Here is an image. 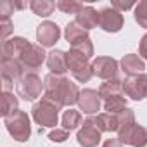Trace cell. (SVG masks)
Masks as SVG:
<instances>
[{
	"label": "cell",
	"mask_w": 147,
	"mask_h": 147,
	"mask_svg": "<svg viewBox=\"0 0 147 147\" xmlns=\"http://www.w3.org/2000/svg\"><path fill=\"white\" fill-rule=\"evenodd\" d=\"M43 83H45L43 95L47 99H50L61 109L62 107H71V106L78 104L82 90L78 88V85L75 82H71L69 78L54 75V73H49V75L43 78Z\"/></svg>",
	"instance_id": "cell-1"
},
{
	"label": "cell",
	"mask_w": 147,
	"mask_h": 147,
	"mask_svg": "<svg viewBox=\"0 0 147 147\" xmlns=\"http://www.w3.org/2000/svg\"><path fill=\"white\" fill-rule=\"evenodd\" d=\"M59 106H55L50 99L42 95V99L35 102L31 107V118L36 125H40V128H54L59 123Z\"/></svg>",
	"instance_id": "cell-2"
},
{
	"label": "cell",
	"mask_w": 147,
	"mask_h": 147,
	"mask_svg": "<svg viewBox=\"0 0 147 147\" xmlns=\"http://www.w3.org/2000/svg\"><path fill=\"white\" fill-rule=\"evenodd\" d=\"M4 125L9 131V135L18 140V142H28V138L31 137V121L28 113L18 109L12 116L4 119Z\"/></svg>",
	"instance_id": "cell-3"
},
{
	"label": "cell",
	"mask_w": 147,
	"mask_h": 147,
	"mask_svg": "<svg viewBox=\"0 0 147 147\" xmlns=\"http://www.w3.org/2000/svg\"><path fill=\"white\" fill-rule=\"evenodd\" d=\"M18 97L24 100H35L42 97V92H45V83L36 73H24L16 83Z\"/></svg>",
	"instance_id": "cell-4"
},
{
	"label": "cell",
	"mask_w": 147,
	"mask_h": 147,
	"mask_svg": "<svg viewBox=\"0 0 147 147\" xmlns=\"http://www.w3.org/2000/svg\"><path fill=\"white\" fill-rule=\"evenodd\" d=\"M90 59H87L85 55L75 52V50H69L67 52V69L71 71L73 78L80 83H87L90 82V78L94 76L92 73V62H88Z\"/></svg>",
	"instance_id": "cell-5"
},
{
	"label": "cell",
	"mask_w": 147,
	"mask_h": 147,
	"mask_svg": "<svg viewBox=\"0 0 147 147\" xmlns=\"http://www.w3.org/2000/svg\"><path fill=\"white\" fill-rule=\"evenodd\" d=\"M102 140V131L97 126V118L88 116L83 119L82 128L76 131V142L82 147H97Z\"/></svg>",
	"instance_id": "cell-6"
},
{
	"label": "cell",
	"mask_w": 147,
	"mask_h": 147,
	"mask_svg": "<svg viewBox=\"0 0 147 147\" xmlns=\"http://www.w3.org/2000/svg\"><path fill=\"white\" fill-rule=\"evenodd\" d=\"M116 133H118L119 142L125 145H131V147H145L147 145V128L142 125L131 123V125L119 128Z\"/></svg>",
	"instance_id": "cell-7"
},
{
	"label": "cell",
	"mask_w": 147,
	"mask_h": 147,
	"mask_svg": "<svg viewBox=\"0 0 147 147\" xmlns=\"http://www.w3.org/2000/svg\"><path fill=\"white\" fill-rule=\"evenodd\" d=\"M2 82H4V92H11V87L14 85V82L18 83V80L24 75V67L21 64V61L18 59H7L2 57Z\"/></svg>",
	"instance_id": "cell-8"
},
{
	"label": "cell",
	"mask_w": 147,
	"mask_h": 147,
	"mask_svg": "<svg viewBox=\"0 0 147 147\" xmlns=\"http://www.w3.org/2000/svg\"><path fill=\"white\" fill-rule=\"evenodd\" d=\"M123 90L128 99H133V100L147 99V73L126 76L123 80Z\"/></svg>",
	"instance_id": "cell-9"
},
{
	"label": "cell",
	"mask_w": 147,
	"mask_h": 147,
	"mask_svg": "<svg viewBox=\"0 0 147 147\" xmlns=\"http://www.w3.org/2000/svg\"><path fill=\"white\" fill-rule=\"evenodd\" d=\"M118 67H119V62L114 57L100 55V57H95L92 61V73H94V76H97V78H100L104 82L116 78Z\"/></svg>",
	"instance_id": "cell-10"
},
{
	"label": "cell",
	"mask_w": 147,
	"mask_h": 147,
	"mask_svg": "<svg viewBox=\"0 0 147 147\" xmlns=\"http://www.w3.org/2000/svg\"><path fill=\"white\" fill-rule=\"evenodd\" d=\"M125 26L123 12L116 11L114 7H104L99 11V28H102L107 33H118Z\"/></svg>",
	"instance_id": "cell-11"
},
{
	"label": "cell",
	"mask_w": 147,
	"mask_h": 147,
	"mask_svg": "<svg viewBox=\"0 0 147 147\" xmlns=\"http://www.w3.org/2000/svg\"><path fill=\"white\" fill-rule=\"evenodd\" d=\"M47 55L49 54L45 52V49L42 45L31 43V47L26 50V54L19 61H21V64H23V67H24L26 73H35L38 67H42L43 62H47Z\"/></svg>",
	"instance_id": "cell-12"
},
{
	"label": "cell",
	"mask_w": 147,
	"mask_h": 147,
	"mask_svg": "<svg viewBox=\"0 0 147 147\" xmlns=\"http://www.w3.org/2000/svg\"><path fill=\"white\" fill-rule=\"evenodd\" d=\"M61 38V28L57 26V23L54 21H43L42 24H38L36 28V42L38 45H42L43 49L47 47H54Z\"/></svg>",
	"instance_id": "cell-13"
},
{
	"label": "cell",
	"mask_w": 147,
	"mask_h": 147,
	"mask_svg": "<svg viewBox=\"0 0 147 147\" xmlns=\"http://www.w3.org/2000/svg\"><path fill=\"white\" fill-rule=\"evenodd\" d=\"M100 95L99 90L94 88H83L80 92V99H78V107L80 111H83V114L87 116H94L97 114V111H100Z\"/></svg>",
	"instance_id": "cell-14"
},
{
	"label": "cell",
	"mask_w": 147,
	"mask_h": 147,
	"mask_svg": "<svg viewBox=\"0 0 147 147\" xmlns=\"http://www.w3.org/2000/svg\"><path fill=\"white\" fill-rule=\"evenodd\" d=\"M31 47V43L23 38V36H12V38H7L4 43H2V57H7V59H21L26 50Z\"/></svg>",
	"instance_id": "cell-15"
},
{
	"label": "cell",
	"mask_w": 147,
	"mask_h": 147,
	"mask_svg": "<svg viewBox=\"0 0 147 147\" xmlns=\"http://www.w3.org/2000/svg\"><path fill=\"white\" fill-rule=\"evenodd\" d=\"M47 66H49L50 73L59 75V76H64V73L69 71L67 69V52L59 50V49L49 52V55H47Z\"/></svg>",
	"instance_id": "cell-16"
},
{
	"label": "cell",
	"mask_w": 147,
	"mask_h": 147,
	"mask_svg": "<svg viewBox=\"0 0 147 147\" xmlns=\"http://www.w3.org/2000/svg\"><path fill=\"white\" fill-rule=\"evenodd\" d=\"M119 66L123 69V73L126 76H135V75H142L145 69V62L140 55L137 54H126L123 55V59L119 61Z\"/></svg>",
	"instance_id": "cell-17"
},
{
	"label": "cell",
	"mask_w": 147,
	"mask_h": 147,
	"mask_svg": "<svg viewBox=\"0 0 147 147\" xmlns=\"http://www.w3.org/2000/svg\"><path fill=\"white\" fill-rule=\"evenodd\" d=\"M99 95H100L102 100H107V99H113V97H123V95H125L123 80L113 78V80L104 82V83L99 87ZM125 97H126V95H125Z\"/></svg>",
	"instance_id": "cell-18"
},
{
	"label": "cell",
	"mask_w": 147,
	"mask_h": 147,
	"mask_svg": "<svg viewBox=\"0 0 147 147\" xmlns=\"http://www.w3.org/2000/svg\"><path fill=\"white\" fill-rule=\"evenodd\" d=\"M85 31H90L94 28L99 26V12L92 7V5H85L83 11L80 14H76V19H75Z\"/></svg>",
	"instance_id": "cell-19"
},
{
	"label": "cell",
	"mask_w": 147,
	"mask_h": 147,
	"mask_svg": "<svg viewBox=\"0 0 147 147\" xmlns=\"http://www.w3.org/2000/svg\"><path fill=\"white\" fill-rule=\"evenodd\" d=\"M64 38H66L67 43L75 45V43H78V42H82V40H87V38H90V36H88V31H85L76 21H71V23H67L66 28H64Z\"/></svg>",
	"instance_id": "cell-20"
},
{
	"label": "cell",
	"mask_w": 147,
	"mask_h": 147,
	"mask_svg": "<svg viewBox=\"0 0 147 147\" xmlns=\"http://www.w3.org/2000/svg\"><path fill=\"white\" fill-rule=\"evenodd\" d=\"M97 126L99 130L104 131H118V114H111V113H99L97 116Z\"/></svg>",
	"instance_id": "cell-21"
},
{
	"label": "cell",
	"mask_w": 147,
	"mask_h": 147,
	"mask_svg": "<svg viewBox=\"0 0 147 147\" xmlns=\"http://www.w3.org/2000/svg\"><path fill=\"white\" fill-rule=\"evenodd\" d=\"M19 109V99L12 92H2V116L4 119L12 116Z\"/></svg>",
	"instance_id": "cell-22"
},
{
	"label": "cell",
	"mask_w": 147,
	"mask_h": 147,
	"mask_svg": "<svg viewBox=\"0 0 147 147\" xmlns=\"http://www.w3.org/2000/svg\"><path fill=\"white\" fill-rule=\"evenodd\" d=\"M30 9L33 11V14L40 16V18H49L55 7V2L52 0H31L30 2Z\"/></svg>",
	"instance_id": "cell-23"
},
{
	"label": "cell",
	"mask_w": 147,
	"mask_h": 147,
	"mask_svg": "<svg viewBox=\"0 0 147 147\" xmlns=\"http://www.w3.org/2000/svg\"><path fill=\"white\" fill-rule=\"evenodd\" d=\"M61 125H62V128L67 130V131L76 130V128L82 125V113L76 111V109H71V107H69L67 111H64L62 119H61Z\"/></svg>",
	"instance_id": "cell-24"
},
{
	"label": "cell",
	"mask_w": 147,
	"mask_h": 147,
	"mask_svg": "<svg viewBox=\"0 0 147 147\" xmlns=\"http://www.w3.org/2000/svg\"><path fill=\"white\" fill-rule=\"evenodd\" d=\"M126 97H113V99H107L104 100V111L106 113H111V114H119L121 111H125L128 106H126Z\"/></svg>",
	"instance_id": "cell-25"
},
{
	"label": "cell",
	"mask_w": 147,
	"mask_h": 147,
	"mask_svg": "<svg viewBox=\"0 0 147 147\" xmlns=\"http://www.w3.org/2000/svg\"><path fill=\"white\" fill-rule=\"evenodd\" d=\"M55 7L64 14H80L85 5L76 0H59V2H55Z\"/></svg>",
	"instance_id": "cell-26"
},
{
	"label": "cell",
	"mask_w": 147,
	"mask_h": 147,
	"mask_svg": "<svg viewBox=\"0 0 147 147\" xmlns=\"http://www.w3.org/2000/svg\"><path fill=\"white\" fill-rule=\"evenodd\" d=\"M133 18L138 23L140 28H145L147 30V0H140V2L135 5Z\"/></svg>",
	"instance_id": "cell-27"
},
{
	"label": "cell",
	"mask_w": 147,
	"mask_h": 147,
	"mask_svg": "<svg viewBox=\"0 0 147 147\" xmlns=\"http://www.w3.org/2000/svg\"><path fill=\"white\" fill-rule=\"evenodd\" d=\"M71 50L85 55L87 59H92V55H94V43H92L90 38H87V40H82V42H78L75 45H71Z\"/></svg>",
	"instance_id": "cell-28"
},
{
	"label": "cell",
	"mask_w": 147,
	"mask_h": 147,
	"mask_svg": "<svg viewBox=\"0 0 147 147\" xmlns=\"http://www.w3.org/2000/svg\"><path fill=\"white\" fill-rule=\"evenodd\" d=\"M118 123H119L118 130H119V128H123V126H126V125L135 123V113H133V109L126 107L125 111H121V113L118 114Z\"/></svg>",
	"instance_id": "cell-29"
},
{
	"label": "cell",
	"mask_w": 147,
	"mask_h": 147,
	"mask_svg": "<svg viewBox=\"0 0 147 147\" xmlns=\"http://www.w3.org/2000/svg\"><path fill=\"white\" fill-rule=\"evenodd\" d=\"M14 9H16V4L12 0H4V2L0 4V21L11 19V14H14Z\"/></svg>",
	"instance_id": "cell-30"
},
{
	"label": "cell",
	"mask_w": 147,
	"mask_h": 147,
	"mask_svg": "<svg viewBox=\"0 0 147 147\" xmlns=\"http://www.w3.org/2000/svg\"><path fill=\"white\" fill-rule=\"evenodd\" d=\"M49 138H50L52 142L61 144V142H66V140L69 138V131L64 130V128H55V130H52V131L49 133Z\"/></svg>",
	"instance_id": "cell-31"
},
{
	"label": "cell",
	"mask_w": 147,
	"mask_h": 147,
	"mask_svg": "<svg viewBox=\"0 0 147 147\" xmlns=\"http://www.w3.org/2000/svg\"><path fill=\"white\" fill-rule=\"evenodd\" d=\"M12 31H14V24H12L11 19H2V21H0V35H2V40L4 42L7 40V36Z\"/></svg>",
	"instance_id": "cell-32"
},
{
	"label": "cell",
	"mask_w": 147,
	"mask_h": 147,
	"mask_svg": "<svg viewBox=\"0 0 147 147\" xmlns=\"http://www.w3.org/2000/svg\"><path fill=\"white\" fill-rule=\"evenodd\" d=\"M138 55L147 61V33L140 38V43H138Z\"/></svg>",
	"instance_id": "cell-33"
},
{
	"label": "cell",
	"mask_w": 147,
	"mask_h": 147,
	"mask_svg": "<svg viewBox=\"0 0 147 147\" xmlns=\"http://www.w3.org/2000/svg\"><path fill=\"white\" fill-rule=\"evenodd\" d=\"M111 7H114L116 11L121 12V11H128V9H131V7H133V2H126V4H125V2H116V0H114V2L111 4Z\"/></svg>",
	"instance_id": "cell-34"
},
{
	"label": "cell",
	"mask_w": 147,
	"mask_h": 147,
	"mask_svg": "<svg viewBox=\"0 0 147 147\" xmlns=\"http://www.w3.org/2000/svg\"><path fill=\"white\" fill-rule=\"evenodd\" d=\"M102 147H123V144H121L119 138L116 137V138H107V140H104Z\"/></svg>",
	"instance_id": "cell-35"
}]
</instances>
